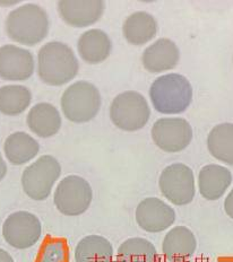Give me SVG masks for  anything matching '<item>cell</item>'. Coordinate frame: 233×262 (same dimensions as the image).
I'll use <instances>...</instances> for the list:
<instances>
[{"mask_svg":"<svg viewBox=\"0 0 233 262\" xmlns=\"http://www.w3.org/2000/svg\"><path fill=\"white\" fill-rule=\"evenodd\" d=\"M78 70L79 62L73 49L62 42H48L37 53V75L47 85L67 84L77 76Z\"/></svg>","mask_w":233,"mask_h":262,"instance_id":"6da1fadb","label":"cell"},{"mask_svg":"<svg viewBox=\"0 0 233 262\" xmlns=\"http://www.w3.org/2000/svg\"><path fill=\"white\" fill-rule=\"evenodd\" d=\"M50 21L45 8L36 4H24L13 9L5 21V30L13 41L34 47L46 39Z\"/></svg>","mask_w":233,"mask_h":262,"instance_id":"7a4b0ae2","label":"cell"},{"mask_svg":"<svg viewBox=\"0 0 233 262\" xmlns=\"http://www.w3.org/2000/svg\"><path fill=\"white\" fill-rule=\"evenodd\" d=\"M152 104L163 114L185 112L193 102V86L185 76L166 74L156 78L150 89Z\"/></svg>","mask_w":233,"mask_h":262,"instance_id":"3957f363","label":"cell"},{"mask_svg":"<svg viewBox=\"0 0 233 262\" xmlns=\"http://www.w3.org/2000/svg\"><path fill=\"white\" fill-rule=\"evenodd\" d=\"M101 94L90 81L79 80L63 92L61 108L63 116L75 123L89 122L96 117L101 108Z\"/></svg>","mask_w":233,"mask_h":262,"instance_id":"277c9868","label":"cell"},{"mask_svg":"<svg viewBox=\"0 0 233 262\" xmlns=\"http://www.w3.org/2000/svg\"><path fill=\"white\" fill-rule=\"evenodd\" d=\"M60 174L61 166L57 158L43 155L25 168L22 174V187L29 198L43 201L51 194Z\"/></svg>","mask_w":233,"mask_h":262,"instance_id":"5b68a950","label":"cell"},{"mask_svg":"<svg viewBox=\"0 0 233 262\" xmlns=\"http://www.w3.org/2000/svg\"><path fill=\"white\" fill-rule=\"evenodd\" d=\"M151 108L146 98L137 92L128 91L115 97L110 106V119L123 131H137L149 122Z\"/></svg>","mask_w":233,"mask_h":262,"instance_id":"8992f818","label":"cell"},{"mask_svg":"<svg viewBox=\"0 0 233 262\" xmlns=\"http://www.w3.org/2000/svg\"><path fill=\"white\" fill-rule=\"evenodd\" d=\"M93 198L91 184L78 176L63 178L53 195L56 208L65 216L75 217L84 214L90 208Z\"/></svg>","mask_w":233,"mask_h":262,"instance_id":"52a82bcc","label":"cell"},{"mask_svg":"<svg viewBox=\"0 0 233 262\" xmlns=\"http://www.w3.org/2000/svg\"><path fill=\"white\" fill-rule=\"evenodd\" d=\"M159 187L162 195L176 206L190 204L196 193L193 170L182 163H175L162 171Z\"/></svg>","mask_w":233,"mask_h":262,"instance_id":"ba28073f","label":"cell"},{"mask_svg":"<svg viewBox=\"0 0 233 262\" xmlns=\"http://www.w3.org/2000/svg\"><path fill=\"white\" fill-rule=\"evenodd\" d=\"M42 235V224L30 211L10 214L3 225V236L10 247L25 250L35 245Z\"/></svg>","mask_w":233,"mask_h":262,"instance_id":"9c48e42d","label":"cell"},{"mask_svg":"<svg viewBox=\"0 0 233 262\" xmlns=\"http://www.w3.org/2000/svg\"><path fill=\"white\" fill-rule=\"evenodd\" d=\"M151 134L154 144L170 154L186 149L194 136L190 123L182 118L159 119L152 127Z\"/></svg>","mask_w":233,"mask_h":262,"instance_id":"30bf717a","label":"cell"},{"mask_svg":"<svg viewBox=\"0 0 233 262\" xmlns=\"http://www.w3.org/2000/svg\"><path fill=\"white\" fill-rule=\"evenodd\" d=\"M34 69V57L28 49L14 45L0 47V78L23 81L33 75Z\"/></svg>","mask_w":233,"mask_h":262,"instance_id":"8fae6325","label":"cell"},{"mask_svg":"<svg viewBox=\"0 0 233 262\" xmlns=\"http://www.w3.org/2000/svg\"><path fill=\"white\" fill-rule=\"evenodd\" d=\"M138 226L149 233H161L176 222V211L159 198H146L140 201L135 212Z\"/></svg>","mask_w":233,"mask_h":262,"instance_id":"7c38bea8","label":"cell"},{"mask_svg":"<svg viewBox=\"0 0 233 262\" xmlns=\"http://www.w3.org/2000/svg\"><path fill=\"white\" fill-rule=\"evenodd\" d=\"M105 9L103 0H60L58 13L61 19L75 29H83L95 24Z\"/></svg>","mask_w":233,"mask_h":262,"instance_id":"4fadbf2b","label":"cell"},{"mask_svg":"<svg viewBox=\"0 0 233 262\" xmlns=\"http://www.w3.org/2000/svg\"><path fill=\"white\" fill-rule=\"evenodd\" d=\"M180 60V51L170 39L156 40L145 49L142 56L144 68L152 74H160L176 68Z\"/></svg>","mask_w":233,"mask_h":262,"instance_id":"5bb4252c","label":"cell"},{"mask_svg":"<svg viewBox=\"0 0 233 262\" xmlns=\"http://www.w3.org/2000/svg\"><path fill=\"white\" fill-rule=\"evenodd\" d=\"M196 249L197 239L185 226L171 228L162 243V253L170 262H186L195 254Z\"/></svg>","mask_w":233,"mask_h":262,"instance_id":"9a60e30c","label":"cell"},{"mask_svg":"<svg viewBox=\"0 0 233 262\" xmlns=\"http://www.w3.org/2000/svg\"><path fill=\"white\" fill-rule=\"evenodd\" d=\"M232 183V173L225 166L208 164L198 174L199 193L206 200L213 201L223 196Z\"/></svg>","mask_w":233,"mask_h":262,"instance_id":"2e32d148","label":"cell"},{"mask_svg":"<svg viewBox=\"0 0 233 262\" xmlns=\"http://www.w3.org/2000/svg\"><path fill=\"white\" fill-rule=\"evenodd\" d=\"M26 122L34 135L41 138H50L59 133L62 120L56 106L50 103H37L30 110Z\"/></svg>","mask_w":233,"mask_h":262,"instance_id":"e0dca14e","label":"cell"},{"mask_svg":"<svg viewBox=\"0 0 233 262\" xmlns=\"http://www.w3.org/2000/svg\"><path fill=\"white\" fill-rule=\"evenodd\" d=\"M112 43L107 33L99 29L84 32L77 42L80 58L90 64H99L109 58Z\"/></svg>","mask_w":233,"mask_h":262,"instance_id":"ac0fdd59","label":"cell"},{"mask_svg":"<svg viewBox=\"0 0 233 262\" xmlns=\"http://www.w3.org/2000/svg\"><path fill=\"white\" fill-rule=\"evenodd\" d=\"M124 39L133 46L140 47L149 43L158 33V21L146 12H135L128 16L122 26Z\"/></svg>","mask_w":233,"mask_h":262,"instance_id":"d6986e66","label":"cell"},{"mask_svg":"<svg viewBox=\"0 0 233 262\" xmlns=\"http://www.w3.org/2000/svg\"><path fill=\"white\" fill-rule=\"evenodd\" d=\"M4 150L9 163L13 165H24L39 154L40 145L32 136L24 131H17L5 140Z\"/></svg>","mask_w":233,"mask_h":262,"instance_id":"ffe728a7","label":"cell"},{"mask_svg":"<svg viewBox=\"0 0 233 262\" xmlns=\"http://www.w3.org/2000/svg\"><path fill=\"white\" fill-rule=\"evenodd\" d=\"M75 261L113 262L112 244L100 235L85 236L76 245Z\"/></svg>","mask_w":233,"mask_h":262,"instance_id":"44dd1931","label":"cell"},{"mask_svg":"<svg viewBox=\"0 0 233 262\" xmlns=\"http://www.w3.org/2000/svg\"><path fill=\"white\" fill-rule=\"evenodd\" d=\"M207 148L216 160L233 166V123L215 125L208 134Z\"/></svg>","mask_w":233,"mask_h":262,"instance_id":"7402d4cb","label":"cell"},{"mask_svg":"<svg viewBox=\"0 0 233 262\" xmlns=\"http://www.w3.org/2000/svg\"><path fill=\"white\" fill-rule=\"evenodd\" d=\"M117 262H161L155 245L143 237H132L120 244Z\"/></svg>","mask_w":233,"mask_h":262,"instance_id":"603a6c76","label":"cell"},{"mask_svg":"<svg viewBox=\"0 0 233 262\" xmlns=\"http://www.w3.org/2000/svg\"><path fill=\"white\" fill-rule=\"evenodd\" d=\"M32 94L28 87L5 85L0 87V112L6 116H18L31 104Z\"/></svg>","mask_w":233,"mask_h":262,"instance_id":"cb8c5ba5","label":"cell"},{"mask_svg":"<svg viewBox=\"0 0 233 262\" xmlns=\"http://www.w3.org/2000/svg\"><path fill=\"white\" fill-rule=\"evenodd\" d=\"M70 252L66 238L48 236L42 243L35 262H69Z\"/></svg>","mask_w":233,"mask_h":262,"instance_id":"d4e9b609","label":"cell"},{"mask_svg":"<svg viewBox=\"0 0 233 262\" xmlns=\"http://www.w3.org/2000/svg\"><path fill=\"white\" fill-rule=\"evenodd\" d=\"M224 210L226 215L233 220V189L230 191V193L224 200Z\"/></svg>","mask_w":233,"mask_h":262,"instance_id":"484cf974","label":"cell"},{"mask_svg":"<svg viewBox=\"0 0 233 262\" xmlns=\"http://www.w3.org/2000/svg\"><path fill=\"white\" fill-rule=\"evenodd\" d=\"M7 174V164L5 162L2 154H0V181H3V179L6 177Z\"/></svg>","mask_w":233,"mask_h":262,"instance_id":"4316f807","label":"cell"},{"mask_svg":"<svg viewBox=\"0 0 233 262\" xmlns=\"http://www.w3.org/2000/svg\"><path fill=\"white\" fill-rule=\"evenodd\" d=\"M0 262H14V259L6 250L0 249Z\"/></svg>","mask_w":233,"mask_h":262,"instance_id":"83f0119b","label":"cell"}]
</instances>
